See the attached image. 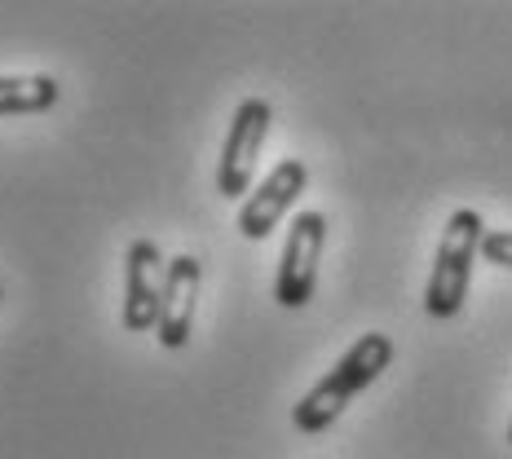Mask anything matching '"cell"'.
I'll return each instance as SVG.
<instances>
[{
    "mask_svg": "<svg viewBox=\"0 0 512 459\" xmlns=\"http://www.w3.org/2000/svg\"><path fill=\"white\" fill-rule=\"evenodd\" d=\"M164 287H168V261L159 256L151 239L128 243L124 252V332L142 336L159 327L164 314Z\"/></svg>",
    "mask_w": 512,
    "mask_h": 459,
    "instance_id": "5",
    "label": "cell"
},
{
    "mask_svg": "<svg viewBox=\"0 0 512 459\" xmlns=\"http://www.w3.org/2000/svg\"><path fill=\"white\" fill-rule=\"evenodd\" d=\"M508 442H512V424H508Z\"/></svg>",
    "mask_w": 512,
    "mask_h": 459,
    "instance_id": "10",
    "label": "cell"
},
{
    "mask_svg": "<svg viewBox=\"0 0 512 459\" xmlns=\"http://www.w3.org/2000/svg\"><path fill=\"white\" fill-rule=\"evenodd\" d=\"M482 217L473 208L451 212L442 230V243H437L433 256V274L429 287H424V309L429 318H455L468 301V283H473V261L482 256Z\"/></svg>",
    "mask_w": 512,
    "mask_h": 459,
    "instance_id": "2",
    "label": "cell"
},
{
    "mask_svg": "<svg viewBox=\"0 0 512 459\" xmlns=\"http://www.w3.org/2000/svg\"><path fill=\"white\" fill-rule=\"evenodd\" d=\"M62 98L53 76H0V115H45Z\"/></svg>",
    "mask_w": 512,
    "mask_h": 459,
    "instance_id": "8",
    "label": "cell"
},
{
    "mask_svg": "<svg viewBox=\"0 0 512 459\" xmlns=\"http://www.w3.org/2000/svg\"><path fill=\"white\" fill-rule=\"evenodd\" d=\"M305 186H309L305 159H279V164H274V173L265 177L248 199H243V208H239V234H243V239H252V243L270 239L274 226L283 221V212L305 195Z\"/></svg>",
    "mask_w": 512,
    "mask_h": 459,
    "instance_id": "6",
    "label": "cell"
},
{
    "mask_svg": "<svg viewBox=\"0 0 512 459\" xmlns=\"http://www.w3.org/2000/svg\"><path fill=\"white\" fill-rule=\"evenodd\" d=\"M270 124H274V111L265 98L239 102L230 133H226V151H221V164H217V190L226 199H239L252 190L256 159H261V146L270 137Z\"/></svg>",
    "mask_w": 512,
    "mask_h": 459,
    "instance_id": "4",
    "label": "cell"
},
{
    "mask_svg": "<svg viewBox=\"0 0 512 459\" xmlns=\"http://www.w3.org/2000/svg\"><path fill=\"white\" fill-rule=\"evenodd\" d=\"M199 287H204V265L195 256H173L168 261V287H164V314H159L155 340L164 349H186L190 327H195Z\"/></svg>",
    "mask_w": 512,
    "mask_h": 459,
    "instance_id": "7",
    "label": "cell"
},
{
    "mask_svg": "<svg viewBox=\"0 0 512 459\" xmlns=\"http://www.w3.org/2000/svg\"><path fill=\"white\" fill-rule=\"evenodd\" d=\"M482 256L490 265H504V270H512V230H486L482 234Z\"/></svg>",
    "mask_w": 512,
    "mask_h": 459,
    "instance_id": "9",
    "label": "cell"
},
{
    "mask_svg": "<svg viewBox=\"0 0 512 459\" xmlns=\"http://www.w3.org/2000/svg\"><path fill=\"white\" fill-rule=\"evenodd\" d=\"M389 362H393V340L389 336H384V332L358 336L354 345L345 349V358H340L336 367L327 371V376L292 407V424L301 433H309V437L327 433L340 415H345L349 402H354L362 389H371V384L389 371Z\"/></svg>",
    "mask_w": 512,
    "mask_h": 459,
    "instance_id": "1",
    "label": "cell"
},
{
    "mask_svg": "<svg viewBox=\"0 0 512 459\" xmlns=\"http://www.w3.org/2000/svg\"><path fill=\"white\" fill-rule=\"evenodd\" d=\"M323 243H327V217L323 212H296L292 230L283 243V261L274 274V301L283 309H301L314 301L318 287V261H323Z\"/></svg>",
    "mask_w": 512,
    "mask_h": 459,
    "instance_id": "3",
    "label": "cell"
}]
</instances>
